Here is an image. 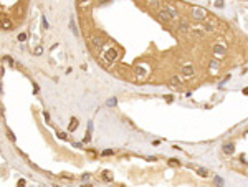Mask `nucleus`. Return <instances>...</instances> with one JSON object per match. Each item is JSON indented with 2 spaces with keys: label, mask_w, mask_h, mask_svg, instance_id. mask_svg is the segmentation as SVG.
Wrapping results in <instances>:
<instances>
[{
  "label": "nucleus",
  "mask_w": 248,
  "mask_h": 187,
  "mask_svg": "<svg viewBox=\"0 0 248 187\" xmlns=\"http://www.w3.org/2000/svg\"><path fill=\"white\" fill-rule=\"evenodd\" d=\"M81 187H93V186H91V184H83Z\"/></svg>",
  "instance_id": "32"
},
{
  "label": "nucleus",
  "mask_w": 248,
  "mask_h": 187,
  "mask_svg": "<svg viewBox=\"0 0 248 187\" xmlns=\"http://www.w3.org/2000/svg\"><path fill=\"white\" fill-rule=\"evenodd\" d=\"M147 68H146V66H137V68H136V75H137V76H139V78H146V76H147Z\"/></svg>",
  "instance_id": "10"
},
{
  "label": "nucleus",
  "mask_w": 248,
  "mask_h": 187,
  "mask_svg": "<svg viewBox=\"0 0 248 187\" xmlns=\"http://www.w3.org/2000/svg\"><path fill=\"white\" fill-rule=\"evenodd\" d=\"M42 53H43V46H36V48H35V55H36V56H40Z\"/></svg>",
  "instance_id": "25"
},
{
  "label": "nucleus",
  "mask_w": 248,
  "mask_h": 187,
  "mask_svg": "<svg viewBox=\"0 0 248 187\" xmlns=\"http://www.w3.org/2000/svg\"><path fill=\"white\" fill-rule=\"evenodd\" d=\"M116 104H117V99H116V98H109L108 101H106V106H109V108H111V106H116Z\"/></svg>",
  "instance_id": "19"
},
{
  "label": "nucleus",
  "mask_w": 248,
  "mask_h": 187,
  "mask_svg": "<svg viewBox=\"0 0 248 187\" xmlns=\"http://www.w3.org/2000/svg\"><path fill=\"white\" fill-rule=\"evenodd\" d=\"M58 138H61V139H66V134H65V133H58Z\"/></svg>",
  "instance_id": "30"
},
{
  "label": "nucleus",
  "mask_w": 248,
  "mask_h": 187,
  "mask_svg": "<svg viewBox=\"0 0 248 187\" xmlns=\"http://www.w3.org/2000/svg\"><path fill=\"white\" fill-rule=\"evenodd\" d=\"M18 187H25V180H23V179L18 180Z\"/></svg>",
  "instance_id": "31"
},
{
  "label": "nucleus",
  "mask_w": 248,
  "mask_h": 187,
  "mask_svg": "<svg viewBox=\"0 0 248 187\" xmlns=\"http://www.w3.org/2000/svg\"><path fill=\"white\" fill-rule=\"evenodd\" d=\"M180 83H182V80H180L179 76H172L171 78V86H179Z\"/></svg>",
  "instance_id": "17"
},
{
  "label": "nucleus",
  "mask_w": 248,
  "mask_h": 187,
  "mask_svg": "<svg viewBox=\"0 0 248 187\" xmlns=\"http://www.w3.org/2000/svg\"><path fill=\"white\" fill-rule=\"evenodd\" d=\"M117 56H119V53H117L116 48H112V46H108V48L104 50V58L108 61H116Z\"/></svg>",
  "instance_id": "2"
},
{
  "label": "nucleus",
  "mask_w": 248,
  "mask_h": 187,
  "mask_svg": "<svg viewBox=\"0 0 248 187\" xmlns=\"http://www.w3.org/2000/svg\"><path fill=\"white\" fill-rule=\"evenodd\" d=\"M222 151H223V154L230 156V154L235 153V144H233V142H228V144H225V146H223V149H222Z\"/></svg>",
  "instance_id": "8"
},
{
  "label": "nucleus",
  "mask_w": 248,
  "mask_h": 187,
  "mask_svg": "<svg viewBox=\"0 0 248 187\" xmlns=\"http://www.w3.org/2000/svg\"><path fill=\"white\" fill-rule=\"evenodd\" d=\"M192 37H195V38H204V37H205V30H204V28H192Z\"/></svg>",
  "instance_id": "9"
},
{
  "label": "nucleus",
  "mask_w": 248,
  "mask_h": 187,
  "mask_svg": "<svg viewBox=\"0 0 248 187\" xmlns=\"http://www.w3.org/2000/svg\"><path fill=\"white\" fill-rule=\"evenodd\" d=\"M111 154H114V151H112V149H104V151L101 153V156H111Z\"/></svg>",
  "instance_id": "23"
},
{
  "label": "nucleus",
  "mask_w": 248,
  "mask_h": 187,
  "mask_svg": "<svg viewBox=\"0 0 248 187\" xmlns=\"http://www.w3.org/2000/svg\"><path fill=\"white\" fill-rule=\"evenodd\" d=\"M213 55L217 58H223L225 55H227V50H225V46H222V45H215L213 46Z\"/></svg>",
  "instance_id": "4"
},
{
  "label": "nucleus",
  "mask_w": 248,
  "mask_h": 187,
  "mask_svg": "<svg viewBox=\"0 0 248 187\" xmlns=\"http://www.w3.org/2000/svg\"><path fill=\"white\" fill-rule=\"evenodd\" d=\"M42 27H43V30H48V27H50V25H48V22H47V18H45V17H43V18H42Z\"/></svg>",
  "instance_id": "24"
},
{
  "label": "nucleus",
  "mask_w": 248,
  "mask_h": 187,
  "mask_svg": "<svg viewBox=\"0 0 248 187\" xmlns=\"http://www.w3.org/2000/svg\"><path fill=\"white\" fill-rule=\"evenodd\" d=\"M177 30L180 32V33H187V32L190 30V25L187 20H180V22L177 23Z\"/></svg>",
  "instance_id": "6"
},
{
  "label": "nucleus",
  "mask_w": 248,
  "mask_h": 187,
  "mask_svg": "<svg viewBox=\"0 0 248 187\" xmlns=\"http://www.w3.org/2000/svg\"><path fill=\"white\" fill-rule=\"evenodd\" d=\"M192 18L194 20H205L207 18V12L205 8H200V7H192Z\"/></svg>",
  "instance_id": "1"
},
{
  "label": "nucleus",
  "mask_w": 248,
  "mask_h": 187,
  "mask_svg": "<svg viewBox=\"0 0 248 187\" xmlns=\"http://www.w3.org/2000/svg\"><path fill=\"white\" fill-rule=\"evenodd\" d=\"M89 177H91V176H89V174H83V176H81V179H83V180H88Z\"/></svg>",
  "instance_id": "28"
},
{
  "label": "nucleus",
  "mask_w": 248,
  "mask_h": 187,
  "mask_svg": "<svg viewBox=\"0 0 248 187\" xmlns=\"http://www.w3.org/2000/svg\"><path fill=\"white\" fill-rule=\"evenodd\" d=\"M213 182H215V186H217V187H223V184H225L223 179H222V177H218V176L213 179Z\"/></svg>",
  "instance_id": "20"
},
{
  "label": "nucleus",
  "mask_w": 248,
  "mask_h": 187,
  "mask_svg": "<svg viewBox=\"0 0 248 187\" xmlns=\"http://www.w3.org/2000/svg\"><path fill=\"white\" fill-rule=\"evenodd\" d=\"M101 177H103V180H106V182H111V180H112V174L109 171H104Z\"/></svg>",
  "instance_id": "13"
},
{
  "label": "nucleus",
  "mask_w": 248,
  "mask_h": 187,
  "mask_svg": "<svg viewBox=\"0 0 248 187\" xmlns=\"http://www.w3.org/2000/svg\"><path fill=\"white\" fill-rule=\"evenodd\" d=\"M70 30L73 32L74 35H78V28H76V23H74L73 17H71V18H70Z\"/></svg>",
  "instance_id": "16"
},
{
  "label": "nucleus",
  "mask_w": 248,
  "mask_h": 187,
  "mask_svg": "<svg viewBox=\"0 0 248 187\" xmlns=\"http://www.w3.org/2000/svg\"><path fill=\"white\" fill-rule=\"evenodd\" d=\"M91 45H93L94 50H101L104 46V40L101 38V37H98V35H93L91 37Z\"/></svg>",
  "instance_id": "3"
},
{
  "label": "nucleus",
  "mask_w": 248,
  "mask_h": 187,
  "mask_svg": "<svg viewBox=\"0 0 248 187\" xmlns=\"http://www.w3.org/2000/svg\"><path fill=\"white\" fill-rule=\"evenodd\" d=\"M197 174H198V176H202V177H207V176H209V171L204 169V167H198L197 169Z\"/></svg>",
  "instance_id": "18"
},
{
  "label": "nucleus",
  "mask_w": 248,
  "mask_h": 187,
  "mask_svg": "<svg viewBox=\"0 0 248 187\" xmlns=\"http://www.w3.org/2000/svg\"><path fill=\"white\" fill-rule=\"evenodd\" d=\"M209 66H210V70H213V71H215V70L220 68V61H218V60H212Z\"/></svg>",
  "instance_id": "15"
},
{
  "label": "nucleus",
  "mask_w": 248,
  "mask_h": 187,
  "mask_svg": "<svg viewBox=\"0 0 248 187\" xmlns=\"http://www.w3.org/2000/svg\"><path fill=\"white\" fill-rule=\"evenodd\" d=\"M215 7L222 8V7H223V2H215Z\"/></svg>",
  "instance_id": "29"
},
{
  "label": "nucleus",
  "mask_w": 248,
  "mask_h": 187,
  "mask_svg": "<svg viewBox=\"0 0 248 187\" xmlns=\"http://www.w3.org/2000/svg\"><path fill=\"white\" fill-rule=\"evenodd\" d=\"M2 27H4V30H10L12 28V22L7 18H2Z\"/></svg>",
  "instance_id": "14"
},
{
  "label": "nucleus",
  "mask_w": 248,
  "mask_h": 187,
  "mask_svg": "<svg viewBox=\"0 0 248 187\" xmlns=\"http://www.w3.org/2000/svg\"><path fill=\"white\" fill-rule=\"evenodd\" d=\"M169 164H171V166H179L180 162H179L177 159H169Z\"/></svg>",
  "instance_id": "26"
},
{
  "label": "nucleus",
  "mask_w": 248,
  "mask_h": 187,
  "mask_svg": "<svg viewBox=\"0 0 248 187\" xmlns=\"http://www.w3.org/2000/svg\"><path fill=\"white\" fill-rule=\"evenodd\" d=\"M204 30H207V32H213V30H215V25H213V23H210V22H207V23H205V27H204Z\"/></svg>",
  "instance_id": "21"
},
{
  "label": "nucleus",
  "mask_w": 248,
  "mask_h": 187,
  "mask_svg": "<svg viewBox=\"0 0 248 187\" xmlns=\"http://www.w3.org/2000/svg\"><path fill=\"white\" fill-rule=\"evenodd\" d=\"M180 71H182V75H184L185 78H190V76H194L195 70H194V66H192V65H185V66H182V68H180Z\"/></svg>",
  "instance_id": "5"
},
{
  "label": "nucleus",
  "mask_w": 248,
  "mask_h": 187,
  "mask_svg": "<svg viewBox=\"0 0 248 187\" xmlns=\"http://www.w3.org/2000/svg\"><path fill=\"white\" fill-rule=\"evenodd\" d=\"M164 10H167V12H169V15H171L172 18H175V17H179V12L175 10V8L172 7V5H169V4H166V7H164Z\"/></svg>",
  "instance_id": "11"
},
{
  "label": "nucleus",
  "mask_w": 248,
  "mask_h": 187,
  "mask_svg": "<svg viewBox=\"0 0 248 187\" xmlns=\"http://www.w3.org/2000/svg\"><path fill=\"white\" fill-rule=\"evenodd\" d=\"M7 134H8V139H10V141H12V142H15V141H17V138H15V136H13V133H12V131H10V129H8V128H7Z\"/></svg>",
  "instance_id": "22"
},
{
  "label": "nucleus",
  "mask_w": 248,
  "mask_h": 187,
  "mask_svg": "<svg viewBox=\"0 0 248 187\" xmlns=\"http://www.w3.org/2000/svg\"><path fill=\"white\" fill-rule=\"evenodd\" d=\"M78 124H80L78 119L76 118H71V122H70V126H68V129H70V131H76L78 129Z\"/></svg>",
  "instance_id": "12"
},
{
  "label": "nucleus",
  "mask_w": 248,
  "mask_h": 187,
  "mask_svg": "<svg viewBox=\"0 0 248 187\" xmlns=\"http://www.w3.org/2000/svg\"><path fill=\"white\" fill-rule=\"evenodd\" d=\"M25 38H27V35H25V33H20L18 35V42H23Z\"/></svg>",
  "instance_id": "27"
},
{
  "label": "nucleus",
  "mask_w": 248,
  "mask_h": 187,
  "mask_svg": "<svg viewBox=\"0 0 248 187\" xmlns=\"http://www.w3.org/2000/svg\"><path fill=\"white\" fill-rule=\"evenodd\" d=\"M159 18H160V22H166V23H169V22H171V20H172V17L169 15V12H167V10H164V8H162V10L159 12Z\"/></svg>",
  "instance_id": "7"
}]
</instances>
